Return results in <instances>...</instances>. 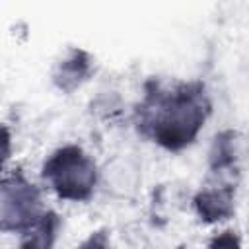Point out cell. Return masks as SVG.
I'll return each mask as SVG.
<instances>
[{"mask_svg": "<svg viewBox=\"0 0 249 249\" xmlns=\"http://www.w3.org/2000/svg\"><path fill=\"white\" fill-rule=\"evenodd\" d=\"M212 111L202 82H181L171 88L150 82L136 105L134 123L140 134L167 152L191 146Z\"/></svg>", "mask_w": 249, "mask_h": 249, "instance_id": "cell-1", "label": "cell"}, {"mask_svg": "<svg viewBox=\"0 0 249 249\" xmlns=\"http://www.w3.org/2000/svg\"><path fill=\"white\" fill-rule=\"evenodd\" d=\"M41 175L58 198L70 202L89 200L97 185V165L78 144L54 150L45 160Z\"/></svg>", "mask_w": 249, "mask_h": 249, "instance_id": "cell-2", "label": "cell"}, {"mask_svg": "<svg viewBox=\"0 0 249 249\" xmlns=\"http://www.w3.org/2000/svg\"><path fill=\"white\" fill-rule=\"evenodd\" d=\"M43 212L41 193L23 171L14 169L4 175L0 187V230L4 233L16 231L21 235L43 216Z\"/></svg>", "mask_w": 249, "mask_h": 249, "instance_id": "cell-3", "label": "cell"}, {"mask_svg": "<svg viewBox=\"0 0 249 249\" xmlns=\"http://www.w3.org/2000/svg\"><path fill=\"white\" fill-rule=\"evenodd\" d=\"M196 216L204 224H216L233 216L235 210V185L218 177L212 185L202 187L193 198Z\"/></svg>", "mask_w": 249, "mask_h": 249, "instance_id": "cell-4", "label": "cell"}, {"mask_svg": "<svg viewBox=\"0 0 249 249\" xmlns=\"http://www.w3.org/2000/svg\"><path fill=\"white\" fill-rule=\"evenodd\" d=\"M89 74H91V56L86 51L74 49L58 64L54 72V84L62 91H72L78 86H82Z\"/></svg>", "mask_w": 249, "mask_h": 249, "instance_id": "cell-5", "label": "cell"}, {"mask_svg": "<svg viewBox=\"0 0 249 249\" xmlns=\"http://www.w3.org/2000/svg\"><path fill=\"white\" fill-rule=\"evenodd\" d=\"M58 230H60V218L53 210H45L43 216L27 231L21 233L19 245L21 247H41V249L53 247Z\"/></svg>", "mask_w": 249, "mask_h": 249, "instance_id": "cell-6", "label": "cell"}, {"mask_svg": "<svg viewBox=\"0 0 249 249\" xmlns=\"http://www.w3.org/2000/svg\"><path fill=\"white\" fill-rule=\"evenodd\" d=\"M228 235V231H224V235L222 237H216L214 241H210V245H230V247H233V245H239V241L235 239V237H226Z\"/></svg>", "mask_w": 249, "mask_h": 249, "instance_id": "cell-7", "label": "cell"}]
</instances>
